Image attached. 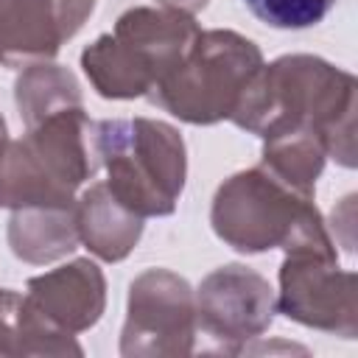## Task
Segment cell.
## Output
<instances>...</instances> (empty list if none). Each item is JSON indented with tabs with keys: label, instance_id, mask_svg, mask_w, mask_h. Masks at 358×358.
I'll return each mask as SVG.
<instances>
[{
	"label": "cell",
	"instance_id": "obj_1",
	"mask_svg": "<svg viewBox=\"0 0 358 358\" xmlns=\"http://www.w3.org/2000/svg\"><path fill=\"white\" fill-rule=\"evenodd\" d=\"M355 76L310 53H288L249 81L229 123L274 140L285 134L319 137L338 165H355Z\"/></svg>",
	"mask_w": 358,
	"mask_h": 358
},
{
	"label": "cell",
	"instance_id": "obj_8",
	"mask_svg": "<svg viewBox=\"0 0 358 358\" xmlns=\"http://www.w3.org/2000/svg\"><path fill=\"white\" fill-rule=\"evenodd\" d=\"M277 280V313L341 338L358 336L355 271L338 266L336 249L285 252Z\"/></svg>",
	"mask_w": 358,
	"mask_h": 358
},
{
	"label": "cell",
	"instance_id": "obj_18",
	"mask_svg": "<svg viewBox=\"0 0 358 358\" xmlns=\"http://www.w3.org/2000/svg\"><path fill=\"white\" fill-rule=\"evenodd\" d=\"M157 6H165V8H176V11H182V14H190V17H196L201 8H207V3L210 0H154Z\"/></svg>",
	"mask_w": 358,
	"mask_h": 358
},
{
	"label": "cell",
	"instance_id": "obj_6",
	"mask_svg": "<svg viewBox=\"0 0 358 358\" xmlns=\"http://www.w3.org/2000/svg\"><path fill=\"white\" fill-rule=\"evenodd\" d=\"M263 67L260 48L238 31H199L182 64L162 78L148 101L190 126L229 120L249 81Z\"/></svg>",
	"mask_w": 358,
	"mask_h": 358
},
{
	"label": "cell",
	"instance_id": "obj_9",
	"mask_svg": "<svg viewBox=\"0 0 358 358\" xmlns=\"http://www.w3.org/2000/svg\"><path fill=\"white\" fill-rule=\"evenodd\" d=\"M277 313V294L268 280L241 263L218 266L196 288V327L224 352H243L260 338Z\"/></svg>",
	"mask_w": 358,
	"mask_h": 358
},
{
	"label": "cell",
	"instance_id": "obj_19",
	"mask_svg": "<svg viewBox=\"0 0 358 358\" xmlns=\"http://www.w3.org/2000/svg\"><path fill=\"white\" fill-rule=\"evenodd\" d=\"M6 145H8V126H6V117H3V112H0V154H3Z\"/></svg>",
	"mask_w": 358,
	"mask_h": 358
},
{
	"label": "cell",
	"instance_id": "obj_15",
	"mask_svg": "<svg viewBox=\"0 0 358 358\" xmlns=\"http://www.w3.org/2000/svg\"><path fill=\"white\" fill-rule=\"evenodd\" d=\"M14 103H17L20 120L25 123V129H31L56 112L84 106V98L73 70L53 62H36L17 76Z\"/></svg>",
	"mask_w": 358,
	"mask_h": 358
},
{
	"label": "cell",
	"instance_id": "obj_11",
	"mask_svg": "<svg viewBox=\"0 0 358 358\" xmlns=\"http://www.w3.org/2000/svg\"><path fill=\"white\" fill-rule=\"evenodd\" d=\"M25 291L53 324L73 336L98 324L106 308L103 271L87 257L31 277Z\"/></svg>",
	"mask_w": 358,
	"mask_h": 358
},
{
	"label": "cell",
	"instance_id": "obj_10",
	"mask_svg": "<svg viewBox=\"0 0 358 358\" xmlns=\"http://www.w3.org/2000/svg\"><path fill=\"white\" fill-rule=\"evenodd\" d=\"M95 11V0H0V67L53 62Z\"/></svg>",
	"mask_w": 358,
	"mask_h": 358
},
{
	"label": "cell",
	"instance_id": "obj_14",
	"mask_svg": "<svg viewBox=\"0 0 358 358\" xmlns=\"http://www.w3.org/2000/svg\"><path fill=\"white\" fill-rule=\"evenodd\" d=\"M8 249L17 260L45 266L78 249L76 201L64 207H20L8 218Z\"/></svg>",
	"mask_w": 358,
	"mask_h": 358
},
{
	"label": "cell",
	"instance_id": "obj_5",
	"mask_svg": "<svg viewBox=\"0 0 358 358\" xmlns=\"http://www.w3.org/2000/svg\"><path fill=\"white\" fill-rule=\"evenodd\" d=\"M98 165L106 171V187L140 218L171 215L187 179V148L165 120L112 117L92 129Z\"/></svg>",
	"mask_w": 358,
	"mask_h": 358
},
{
	"label": "cell",
	"instance_id": "obj_17",
	"mask_svg": "<svg viewBox=\"0 0 358 358\" xmlns=\"http://www.w3.org/2000/svg\"><path fill=\"white\" fill-rule=\"evenodd\" d=\"M338 0H243V6L268 28L302 31L319 25Z\"/></svg>",
	"mask_w": 358,
	"mask_h": 358
},
{
	"label": "cell",
	"instance_id": "obj_16",
	"mask_svg": "<svg viewBox=\"0 0 358 358\" xmlns=\"http://www.w3.org/2000/svg\"><path fill=\"white\" fill-rule=\"evenodd\" d=\"M327 162V148L319 137L310 134H285L274 140H263V157L260 165H266L271 173L285 179L288 185L313 193L316 179L322 176Z\"/></svg>",
	"mask_w": 358,
	"mask_h": 358
},
{
	"label": "cell",
	"instance_id": "obj_4",
	"mask_svg": "<svg viewBox=\"0 0 358 358\" xmlns=\"http://www.w3.org/2000/svg\"><path fill=\"white\" fill-rule=\"evenodd\" d=\"M95 123L84 106L56 112L8 140L0 154V207H64L98 168Z\"/></svg>",
	"mask_w": 358,
	"mask_h": 358
},
{
	"label": "cell",
	"instance_id": "obj_3",
	"mask_svg": "<svg viewBox=\"0 0 358 358\" xmlns=\"http://www.w3.org/2000/svg\"><path fill=\"white\" fill-rule=\"evenodd\" d=\"M199 31L196 17L176 8L134 6L117 17L112 34L84 48V76L101 98H143L182 64Z\"/></svg>",
	"mask_w": 358,
	"mask_h": 358
},
{
	"label": "cell",
	"instance_id": "obj_12",
	"mask_svg": "<svg viewBox=\"0 0 358 358\" xmlns=\"http://www.w3.org/2000/svg\"><path fill=\"white\" fill-rule=\"evenodd\" d=\"M78 241L106 263H117L131 255L143 235V218L120 204L106 182H95L76 196Z\"/></svg>",
	"mask_w": 358,
	"mask_h": 358
},
{
	"label": "cell",
	"instance_id": "obj_7",
	"mask_svg": "<svg viewBox=\"0 0 358 358\" xmlns=\"http://www.w3.org/2000/svg\"><path fill=\"white\" fill-rule=\"evenodd\" d=\"M196 330V291L185 277L148 268L131 280L120 330L123 358L190 355Z\"/></svg>",
	"mask_w": 358,
	"mask_h": 358
},
{
	"label": "cell",
	"instance_id": "obj_13",
	"mask_svg": "<svg viewBox=\"0 0 358 358\" xmlns=\"http://www.w3.org/2000/svg\"><path fill=\"white\" fill-rule=\"evenodd\" d=\"M0 355H84L73 333L53 324L28 291L0 288Z\"/></svg>",
	"mask_w": 358,
	"mask_h": 358
},
{
	"label": "cell",
	"instance_id": "obj_2",
	"mask_svg": "<svg viewBox=\"0 0 358 358\" xmlns=\"http://www.w3.org/2000/svg\"><path fill=\"white\" fill-rule=\"evenodd\" d=\"M213 232L241 255L271 249H336L313 193L255 165L224 179L210 207Z\"/></svg>",
	"mask_w": 358,
	"mask_h": 358
}]
</instances>
